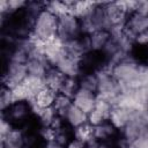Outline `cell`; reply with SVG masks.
<instances>
[{"mask_svg": "<svg viewBox=\"0 0 148 148\" xmlns=\"http://www.w3.org/2000/svg\"><path fill=\"white\" fill-rule=\"evenodd\" d=\"M58 22H59V17L44 8L36 16L32 23L30 37L40 43H44L49 39L57 37Z\"/></svg>", "mask_w": 148, "mask_h": 148, "instance_id": "1", "label": "cell"}, {"mask_svg": "<svg viewBox=\"0 0 148 148\" xmlns=\"http://www.w3.org/2000/svg\"><path fill=\"white\" fill-rule=\"evenodd\" d=\"M95 74L98 79L97 96L106 99L113 106L117 105L118 98L121 94V84L112 76L111 67L105 64L103 67L96 69Z\"/></svg>", "mask_w": 148, "mask_h": 148, "instance_id": "2", "label": "cell"}, {"mask_svg": "<svg viewBox=\"0 0 148 148\" xmlns=\"http://www.w3.org/2000/svg\"><path fill=\"white\" fill-rule=\"evenodd\" d=\"M110 67H111L112 76L120 84L127 87L138 76L142 65L139 64V61L136 59H134L133 57H131V54H130V56L123 58L121 60H119L118 62L113 64Z\"/></svg>", "mask_w": 148, "mask_h": 148, "instance_id": "3", "label": "cell"}, {"mask_svg": "<svg viewBox=\"0 0 148 148\" xmlns=\"http://www.w3.org/2000/svg\"><path fill=\"white\" fill-rule=\"evenodd\" d=\"M120 134L126 141H132L148 134V110H134L127 125L120 131Z\"/></svg>", "mask_w": 148, "mask_h": 148, "instance_id": "4", "label": "cell"}, {"mask_svg": "<svg viewBox=\"0 0 148 148\" xmlns=\"http://www.w3.org/2000/svg\"><path fill=\"white\" fill-rule=\"evenodd\" d=\"M58 37L64 43L83 37L80 20L75 17L73 14H65L62 16H59Z\"/></svg>", "mask_w": 148, "mask_h": 148, "instance_id": "5", "label": "cell"}, {"mask_svg": "<svg viewBox=\"0 0 148 148\" xmlns=\"http://www.w3.org/2000/svg\"><path fill=\"white\" fill-rule=\"evenodd\" d=\"M27 76H28V69L25 64L8 62L6 67V72L3 74L2 86L13 89L20 83H22Z\"/></svg>", "mask_w": 148, "mask_h": 148, "instance_id": "6", "label": "cell"}, {"mask_svg": "<svg viewBox=\"0 0 148 148\" xmlns=\"http://www.w3.org/2000/svg\"><path fill=\"white\" fill-rule=\"evenodd\" d=\"M104 7H105V12H106L109 22L111 24V31L124 29L130 15L119 5V2L118 1L104 2Z\"/></svg>", "mask_w": 148, "mask_h": 148, "instance_id": "7", "label": "cell"}, {"mask_svg": "<svg viewBox=\"0 0 148 148\" xmlns=\"http://www.w3.org/2000/svg\"><path fill=\"white\" fill-rule=\"evenodd\" d=\"M124 31L135 40L139 35L148 31V15H143L140 13L131 14L127 18Z\"/></svg>", "mask_w": 148, "mask_h": 148, "instance_id": "8", "label": "cell"}, {"mask_svg": "<svg viewBox=\"0 0 148 148\" xmlns=\"http://www.w3.org/2000/svg\"><path fill=\"white\" fill-rule=\"evenodd\" d=\"M112 108H113V105L110 102L97 96L96 104H95L92 111L88 114V123L92 126H97L104 121H108Z\"/></svg>", "mask_w": 148, "mask_h": 148, "instance_id": "9", "label": "cell"}, {"mask_svg": "<svg viewBox=\"0 0 148 148\" xmlns=\"http://www.w3.org/2000/svg\"><path fill=\"white\" fill-rule=\"evenodd\" d=\"M96 101H97V94L81 89V88L76 91V94L72 98L73 104L76 105L79 109H81L87 114H89L92 111L96 104Z\"/></svg>", "mask_w": 148, "mask_h": 148, "instance_id": "10", "label": "cell"}, {"mask_svg": "<svg viewBox=\"0 0 148 148\" xmlns=\"http://www.w3.org/2000/svg\"><path fill=\"white\" fill-rule=\"evenodd\" d=\"M81 67H82V61L77 60L75 58H72L69 56H65L58 65L54 67L59 69L65 76L67 77H80L81 76Z\"/></svg>", "mask_w": 148, "mask_h": 148, "instance_id": "11", "label": "cell"}, {"mask_svg": "<svg viewBox=\"0 0 148 148\" xmlns=\"http://www.w3.org/2000/svg\"><path fill=\"white\" fill-rule=\"evenodd\" d=\"M133 111L134 110H131V109H127V108H124V106L116 105L111 110V113H110V117H109V121L111 123V125L117 131L120 132L127 125V123H128V120H130Z\"/></svg>", "mask_w": 148, "mask_h": 148, "instance_id": "12", "label": "cell"}, {"mask_svg": "<svg viewBox=\"0 0 148 148\" xmlns=\"http://www.w3.org/2000/svg\"><path fill=\"white\" fill-rule=\"evenodd\" d=\"M29 114H31V112H30V106L28 102H15L14 104L10 105L8 110L2 112V116L6 117L12 123L22 121L27 119Z\"/></svg>", "mask_w": 148, "mask_h": 148, "instance_id": "13", "label": "cell"}, {"mask_svg": "<svg viewBox=\"0 0 148 148\" xmlns=\"http://www.w3.org/2000/svg\"><path fill=\"white\" fill-rule=\"evenodd\" d=\"M62 119H64L65 124L68 125L73 130L80 125L88 123V114L72 103L71 106L65 112V114L62 116Z\"/></svg>", "mask_w": 148, "mask_h": 148, "instance_id": "14", "label": "cell"}, {"mask_svg": "<svg viewBox=\"0 0 148 148\" xmlns=\"http://www.w3.org/2000/svg\"><path fill=\"white\" fill-rule=\"evenodd\" d=\"M86 37H87L89 52H102L104 46L109 42L111 35L108 31L97 30V31H94L92 34H90Z\"/></svg>", "mask_w": 148, "mask_h": 148, "instance_id": "15", "label": "cell"}, {"mask_svg": "<svg viewBox=\"0 0 148 148\" xmlns=\"http://www.w3.org/2000/svg\"><path fill=\"white\" fill-rule=\"evenodd\" d=\"M67 76H65L59 69L54 68V67H51L45 77H44V81H45V86L47 88H50L51 90L56 91L57 94H59L65 84V81H66Z\"/></svg>", "mask_w": 148, "mask_h": 148, "instance_id": "16", "label": "cell"}, {"mask_svg": "<svg viewBox=\"0 0 148 148\" xmlns=\"http://www.w3.org/2000/svg\"><path fill=\"white\" fill-rule=\"evenodd\" d=\"M25 134L20 128H13L6 136L1 138V148H23Z\"/></svg>", "mask_w": 148, "mask_h": 148, "instance_id": "17", "label": "cell"}, {"mask_svg": "<svg viewBox=\"0 0 148 148\" xmlns=\"http://www.w3.org/2000/svg\"><path fill=\"white\" fill-rule=\"evenodd\" d=\"M117 132V130L111 125V123L104 121L97 126H94V136H95V141L97 143L101 142H108Z\"/></svg>", "mask_w": 148, "mask_h": 148, "instance_id": "18", "label": "cell"}, {"mask_svg": "<svg viewBox=\"0 0 148 148\" xmlns=\"http://www.w3.org/2000/svg\"><path fill=\"white\" fill-rule=\"evenodd\" d=\"M73 138L82 141L86 145L89 143H97L95 141L94 136V126L89 123H86L83 125H80L75 128H73Z\"/></svg>", "mask_w": 148, "mask_h": 148, "instance_id": "19", "label": "cell"}, {"mask_svg": "<svg viewBox=\"0 0 148 148\" xmlns=\"http://www.w3.org/2000/svg\"><path fill=\"white\" fill-rule=\"evenodd\" d=\"M23 84L25 86L28 92H29V96H30V99L35 98L36 95L43 90L46 86H45V81L43 77H38V76H32V75H28L25 77V80L23 81ZM29 99V101H30Z\"/></svg>", "mask_w": 148, "mask_h": 148, "instance_id": "20", "label": "cell"}, {"mask_svg": "<svg viewBox=\"0 0 148 148\" xmlns=\"http://www.w3.org/2000/svg\"><path fill=\"white\" fill-rule=\"evenodd\" d=\"M57 96H58V94H57L56 91H53V90H51L50 88L45 87L43 90H40V91L36 95V97H35L34 99H35V102H36L42 109H46V108L53 106V104H54V102H56V99H57Z\"/></svg>", "mask_w": 148, "mask_h": 148, "instance_id": "21", "label": "cell"}, {"mask_svg": "<svg viewBox=\"0 0 148 148\" xmlns=\"http://www.w3.org/2000/svg\"><path fill=\"white\" fill-rule=\"evenodd\" d=\"M79 86H80L81 89H84V90L97 94L98 79H97L95 72L87 73V74H81V76L79 77Z\"/></svg>", "mask_w": 148, "mask_h": 148, "instance_id": "22", "label": "cell"}, {"mask_svg": "<svg viewBox=\"0 0 148 148\" xmlns=\"http://www.w3.org/2000/svg\"><path fill=\"white\" fill-rule=\"evenodd\" d=\"M45 9L58 17L65 14H71L69 7L66 1H45Z\"/></svg>", "mask_w": 148, "mask_h": 148, "instance_id": "23", "label": "cell"}, {"mask_svg": "<svg viewBox=\"0 0 148 148\" xmlns=\"http://www.w3.org/2000/svg\"><path fill=\"white\" fill-rule=\"evenodd\" d=\"M72 103H73L72 98H69V97H67V96H65L62 94H58L57 99H56V102L53 104V109L56 110L57 114L62 118V116L65 114V112L67 111V109L71 106Z\"/></svg>", "mask_w": 148, "mask_h": 148, "instance_id": "24", "label": "cell"}, {"mask_svg": "<svg viewBox=\"0 0 148 148\" xmlns=\"http://www.w3.org/2000/svg\"><path fill=\"white\" fill-rule=\"evenodd\" d=\"M79 89H80L79 77H67L65 81V84H64V87L59 94H62L69 98H73Z\"/></svg>", "mask_w": 148, "mask_h": 148, "instance_id": "25", "label": "cell"}, {"mask_svg": "<svg viewBox=\"0 0 148 148\" xmlns=\"http://www.w3.org/2000/svg\"><path fill=\"white\" fill-rule=\"evenodd\" d=\"M57 117H58V114H57L56 110L53 109V106H51V108L43 109L37 118H38V120H39L42 126L47 127V126H51L53 124V121L56 120Z\"/></svg>", "mask_w": 148, "mask_h": 148, "instance_id": "26", "label": "cell"}, {"mask_svg": "<svg viewBox=\"0 0 148 148\" xmlns=\"http://www.w3.org/2000/svg\"><path fill=\"white\" fill-rule=\"evenodd\" d=\"M14 98H13V94H12V89L3 87L1 89V94H0V108H1V112H5L6 110H8L10 108L12 104H14Z\"/></svg>", "mask_w": 148, "mask_h": 148, "instance_id": "27", "label": "cell"}, {"mask_svg": "<svg viewBox=\"0 0 148 148\" xmlns=\"http://www.w3.org/2000/svg\"><path fill=\"white\" fill-rule=\"evenodd\" d=\"M27 5L28 2L23 0H8V15L12 16L17 12L23 10Z\"/></svg>", "mask_w": 148, "mask_h": 148, "instance_id": "28", "label": "cell"}, {"mask_svg": "<svg viewBox=\"0 0 148 148\" xmlns=\"http://www.w3.org/2000/svg\"><path fill=\"white\" fill-rule=\"evenodd\" d=\"M39 135L40 138L45 141V142H50V141H54L56 140V135H57V131L54 128H52L51 126L44 127L42 126L40 131H39Z\"/></svg>", "mask_w": 148, "mask_h": 148, "instance_id": "29", "label": "cell"}, {"mask_svg": "<svg viewBox=\"0 0 148 148\" xmlns=\"http://www.w3.org/2000/svg\"><path fill=\"white\" fill-rule=\"evenodd\" d=\"M13 123L10 120H8L6 117H1V125H0V133H1V138L6 136L12 130H13Z\"/></svg>", "mask_w": 148, "mask_h": 148, "instance_id": "30", "label": "cell"}, {"mask_svg": "<svg viewBox=\"0 0 148 148\" xmlns=\"http://www.w3.org/2000/svg\"><path fill=\"white\" fill-rule=\"evenodd\" d=\"M135 13H140L143 15H148V1H138Z\"/></svg>", "mask_w": 148, "mask_h": 148, "instance_id": "31", "label": "cell"}, {"mask_svg": "<svg viewBox=\"0 0 148 148\" xmlns=\"http://www.w3.org/2000/svg\"><path fill=\"white\" fill-rule=\"evenodd\" d=\"M86 147V143H83L82 141L77 140V139H71L68 141V143L65 146V148H84Z\"/></svg>", "mask_w": 148, "mask_h": 148, "instance_id": "32", "label": "cell"}, {"mask_svg": "<svg viewBox=\"0 0 148 148\" xmlns=\"http://www.w3.org/2000/svg\"><path fill=\"white\" fill-rule=\"evenodd\" d=\"M44 148H65V146L58 143L57 141H50V142H45Z\"/></svg>", "mask_w": 148, "mask_h": 148, "instance_id": "33", "label": "cell"}, {"mask_svg": "<svg viewBox=\"0 0 148 148\" xmlns=\"http://www.w3.org/2000/svg\"><path fill=\"white\" fill-rule=\"evenodd\" d=\"M84 148H99V145L98 143H89V145H86Z\"/></svg>", "mask_w": 148, "mask_h": 148, "instance_id": "34", "label": "cell"}, {"mask_svg": "<svg viewBox=\"0 0 148 148\" xmlns=\"http://www.w3.org/2000/svg\"><path fill=\"white\" fill-rule=\"evenodd\" d=\"M23 148H34V147H31V146H27V145H25Z\"/></svg>", "mask_w": 148, "mask_h": 148, "instance_id": "35", "label": "cell"}]
</instances>
